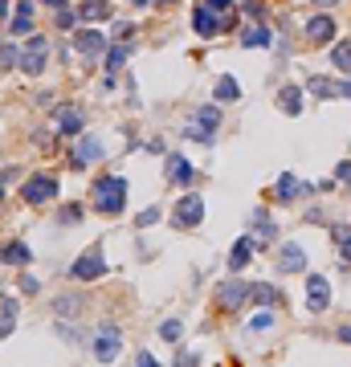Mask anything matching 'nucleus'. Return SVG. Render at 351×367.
<instances>
[{"instance_id": "nucleus-4", "label": "nucleus", "mask_w": 351, "mask_h": 367, "mask_svg": "<svg viewBox=\"0 0 351 367\" xmlns=\"http://www.w3.org/2000/svg\"><path fill=\"white\" fill-rule=\"evenodd\" d=\"M201 220H204V196L201 192H188L184 201L172 208V225H176V229H196Z\"/></svg>"}, {"instance_id": "nucleus-14", "label": "nucleus", "mask_w": 351, "mask_h": 367, "mask_svg": "<svg viewBox=\"0 0 351 367\" xmlns=\"http://www.w3.org/2000/svg\"><path fill=\"white\" fill-rule=\"evenodd\" d=\"M74 45H78V53H82V57H99V53H106V50H111V45H106V37H102V33H94V29L78 33V37H74Z\"/></svg>"}, {"instance_id": "nucleus-10", "label": "nucleus", "mask_w": 351, "mask_h": 367, "mask_svg": "<svg viewBox=\"0 0 351 367\" xmlns=\"http://www.w3.org/2000/svg\"><path fill=\"white\" fill-rule=\"evenodd\" d=\"M164 171L172 184H180V188H188V184L196 180V171H192V164H188L180 151H172V155H164Z\"/></svg>"}, {"instance_id": "nucleus-23", "label": "nucleus", "mask_w": 351, "mask_h": 367, "mask_svg": "<svg viewBox=\"0 0 351 367\" xmlns=\"http://www.w3.org/2000/svg\"><path fill=\"white\" fill-rule=\"evenodd\" d=\"M331 241H335V249H339V257L351 261V225H331Z\"/></svg>"}, {"instance_id": "nucleus-12", "label": "nucleus", "mask_w": 351, "mask_h": 367, "mask_svg": "<svg viewBox=\"0 0 351 367\" xmlns=\"http://www.w3.org/2000/svg\"><path fill=\"white\" fill-rule=\"evenodd\" d=\"M335 37V17L331 13H315V17L306 21V41L311 45H327Z\"/></svg>"}, {"instance_id": "nucleus-15", "label": "nucleus", "mask_w": 351, "mask_h": 367, "mask_svg": "<svg viewBox=\"0 0 351 367\" xmlns=\"http://www.w3.org/2000/svg\"><path fill=\"white\" fill-rule=\"evenodd\" d=\"M278 269H282V273H299V269H306V253H302L294 241H286L282 257H278Z\"/></svg>"}, {"instance_id": "nucleus-8", "label": "nucleus", "mask_w": 351, "mask_h": 367, "mask_svg": "<svg viewBox=\"0 0 351 367\" xmlns=\"http://www.w3.org/2000/svg\"><path fill=\"white\" fill-rule=\"evenodd\" d=\"M233 25V17H217V9H208V4H201L196 13H192V29L201 37H217L221 29H229Z\"/></svg>"}, {"instance_id": "nucleus-46", "label": "nucleus", "mask_w": 351, "mask_h": 367, "mask_svg": "<svg viewBox=\"0 0 351 367\" xmlns=\"http://www.w3.org/2000/svg\"><path fill=\"white\" fill-rule=\"evenodd\" d=\"M4 13H9V0H0V17H4Z\"/></svg>"}, {"instance_id": "nucleus-30", "label": "nucleus", "mask_w": 351, "mask_h": 367, "mask_svg": "<svg viewBox=\"0 0 351 367\" xmlns=\"http://www.w3.org/2000/svg\"><path fill=\"white\" fill-rule=\"evenodd\" d=\"M127 53H131V45H111V50H106V69L115 74V69L127 62Z\"/></svg>"}, {"instance_id": "nucleus-40", "label": "nucleus", "mask_w": 351, "mask_h": 367, "mask_svg": "<svg viewBox=\"0 0 351 367\" xmlns=\"http://www.w3.org/2000/svg\"><path fill=\"white\" fill-rule=\"evenodd\" d=\"M204 4H208V9H217V13H229V9H233V0H204Z\"/></svg>"}, {"instance_id": "nucleus-18", "label": "nucleus", "mask_w": 351, "mask_h": 367, "mask_svg": "<svg viewBox=\"0 0 351 367\" xmlns=\"http://www.w3.org/2000/svg\"><path fill=\"white\" fill-rule=\"evenodd\" d=\"M250 257H253V237H241L233 249H229V269H233V273H241V269L250 266Z\"/></svg>"}, {"instance_id": "nucleus-29", "label": "nucleus", "mask_w": 351, "mask_h": 367, "mask_svg": "<svg viewBox=\"0 0 351 367\" xmlns=\"http://www.w3.org/2000/svg\"><path fill=\"white\" fill-rule=\"evenodd\" d=\"M78 306H82V298H74V294H62V298L53 302V310H57V318H66V315H78Z\"/></svg>"}, {"instance_id": "nucleus-27", "label": "nucleus", "mask_w": 351, "mask_h": 367, "mask_svg": "<svg viewBox=\"0 0 351 367\" xmlns=\"http://www.w3.org/2000/svg\"><path fill=\"white\" fill-rule=\"evenodd\" d=\"M250 298H253V302H262V306H266V302H269V306H278V302H282L274 286H250Z\"/></svg>"}, {"instance_id": "nucleus-33", "label": "nucleus", "mask_w": 351, "mask_h": 367, "mask_svg": "<svg viewBox=\"0 0 351 367\" xmlns=\"http://www.w3.org/2000/svg\"><path fill=\"white\" fill-rule=\"evenodd\" d=\"M78 220H82V208H78V204H69L66 213H57V225H78Z\"/></svg>"}, {"instance_id": "nucleus-6", "label": "nucleus", "mask_w": 351, "mask_h": 367, "mask_svg": "<svg viewBox=\"0 0 351 367\" xmlns=\"http://www.w3.org/2000/svg\"><path fill=\"white\" fill-rule=\"evenodd\" d=\"M21 196H25V204H45V201H53V196H57V180H53V176H45V171H37L33 180H25Z\"/></svg>"}, {"instance_id": "nucleus-43", "label": "nucleus", "mask_w": 351, "mask_h": 367, "mask_svg": "<svg viewBox=\"0 0 351 367\" xmlns=\"http://www.w3.org/2000/svg\"><path fill=\"white\" fill-rule=\"evenodd\" d=\"M339 339H343V343H351V327H343V331H339Z\"/></svg>"}, {"instance_id": "nucleus-21", "label": "nucleus", "mask_w": 351, "mask_h": 367, "mask_svg": "<svg viewBox=\"0 0 351 367\" xmlns=\"http://www.w3.org/2000/svg\"><path fill=\"white\" fill-rule=\"evenodd\" d=\"M33 253H29V245L25 241H13V245H0V261H9V266H25Z\"/></svg>"}, {"instance_id": "nucleus-36", "label": "nucleus", "mask_w": 351, "mask_h": 367, "mask_svg": "<svg viewBox=\"0 0 351 367\" xmlns=\"http://www.w3.org/2000/svg\"><path fill=\"white\" fill-rule=\"evenodd\" d=\"M274 327V315H253V322H250V331H269Z\"/></svg>"}, {"instance_id": "nucleus-45", "label": "nucleus", "mask_w": 351, "mask_h": 367, "mask_svg": "<svg viewBox=\"0 0 351 367\" xmlns=\"http://www.w3.org/2000/svg\"><path fill=\"white\" fill-rule=\"evenodd\" d=\"M318 9H331V4H339V0H315Z\"/></svg>"}, {"instance_id": "nucleus-2", "label": "nucleus", "mask_w": 351, "mask_h": 367, "mask_svg": "<svg viewBox=\"0 0 351 367\" xmlns=\"http://www.w3.org/2000/svg\"><path fill=\"white\" fill-rule=\"evenodd\" d=\"M221 127V111L217 106H201L196 115H192V123L184 127V135L192 139V143H201V147H213V131Z\"/></svg>"}, {"instance_id": "nucleus-41", "label": "nucleus", "mask_w": 351, "mask_h": 367, "mask_svg": "<svg viewBox=\"0 0 351 367\" xmlns=\"http://www.w3.org/2000/svg\"><path fill=\"white\" fill-rule=\"evenodd\" d=\"M21 290H25V294H37V278H29V273H25V278H21Z\"/></svg>"}, {"instance_id": "nucleus-42", "label": "nucleus", "mask_w": 351, "mask_h": 367, "mask_svg": "<svg viewBox=\"0 0 351 367\" xmlns=\"http://www.w3.org/2000/svg\"><path fill=\"white\" fill-rule=\"evenodd\" d=\"M176 367H196V355H180V363Z\"/></svg>"}, {"instance_id": "nucleus-37", "label": "nucleus", "mask_w": 351, "mask_h": 367, "mask_svg": "<svg viewBox=\"0 0 351 367\" xmlns=\"http://www.w3.org/2000/svg\"><path fill=\"white\" fill-rule=\"evenodd\" d=\"M13 176H17V167H0V192L13 188Z\"/></svg>"}, {"instance_id": "nucleus-16", "label": "nucleus", "mask_w": 351, "mask_h": 367, "mask_svg": "<svg viewBox=\"0 0 351 367\" xmlns=\"http://www.w3.org/2000/svg\"><path fill=\"white\" fill-rule=\"evenodd\" d=\"M241 45H245V50H269V45H274V33L266 29V21H257L253 29H245V33H241Z\"/></svg>"}, {"instance_id": "nucleus-7", "label": "nucleus", "mask_w": 351, "mask_h": 367, "mask_svg": "<svg viewBox=\"0 0 351 367\" xmlns=\"http://www.w3.org/2000/svg\"><path fill=\"white\" fill-rule=\"evenodd\" d=\"M327 306H331V282L323 273H306V310L323 315Z\"/></svg>"}, {"instance_id": "nucleus-35", "label": "nucleus", "mask_w": 351, "mask_h": 367, "mask_svg": "<svg viewBox=\"0 0 351 367\" xmlns=\"http://www.w3.org/2000/svg\"><path fill=\"white\" fill-rule=\"evenodd\" d=\"M57 25H62V29H74V25H78V13H69V9H57Z\"/></svg>"}, {"instance_id": "nucleus-32", "label": "nucleus", "mask_w": 351, "mask_h": 367, "mask_svg": "<svg viewBox=\"0 0 351 367\" xmlns=\"http://www.w3.org/2000/svg\"><path fill=\"white\" fill-rule=\"evenodd\" d=\"M160 334H164L167 343H176V339H180V322H176V318H167V322H160Z\"/></svg>"}, {"instance_id": "nucleus-9", "label": "nucleus", "mask_w": 351, "mask_h": 367, "mask_svg": "<svg viewBox=\"0 0 351 367\" xmlns=\"http://www.w3.org/2000/svg\"><path fill=\"white\" fill-rule=\"evenodd\" d=\"M102 155H106V147H102L99 135H82V139L74 143V155H69V164H74V167H86V164H94V159H102Z\"/></svg>"}, {"instance_id": "nucleus-17", "label": "nucleus", "mask_w": 351, "mask_h": 367, "mask_svg": "<svg viewBox=\"0 0 351 367\" xmlns=\"http://www.w3.org/2000/svg\"><path fill=\"white\" fill-rule=\"evenodd\" d=\"M278 111H282V115H302V90L294 82L290 86H282V90H278Z\"/></svg>"}, {"instance_id": "nucleus-1", "label": "nucleus", "mask_w": 351, "mask_h": 367, "mask_svg": "<svg viewBox=\"0 0 351 367\" xmlns=\"http://www.w3.org/2000/svg\"><path fill=\"white\" fill-rule=\"evenodd\" d=\"M94 204H99V213H106V217H118L127 208V180L123 176H102V180H94Z\"/></svg>"}, {"instance_id": "nucleus-26", "label": "nucleus", "mask_w": 351, "mask_h": 367, "mask_svg": "<svg viewBox=\"0 0 351 367\" xmlns=\"http://www.w3.org/2000/svg\"><path fill=\"white\" fill-rule=\"evenodd\" d=\"M237 98H241L237 78H221V82H217V102H237Z\"/></svg>"}, {"instance_id": "nucleus-39", "label": "nucleus", "mask_w": 351, "mask_h": 367, "mask_svg": "<svg viewBox=\"0 0 351 367\" xmlns=\"http://www.w3.org/2000/svg\"><path fill=\"white\" fill-rule=\"evenodd\" d=\"M135 367H160V363H155V359H151L147 351H139V355H135Z\"/></svg>"}, {"instance_id": "nucleus-13", "label": "nucleus", "mask_w": 351, "mask_h": 367, "mask_svg": "<svg viewBox=\"0 0 351 367\" xmlns=\"http://www.w3.org/2000/svg\"><path fill=\"white\" fill-rule=\"evenodd\" d=\"M115 355H118V331L115 327H99V334H94V359L111 363Z\"/></svg>"}, {"instance_id": "nucleus-3", "label": "nucleus", "mask_w": 351, "mask_h": 367, "mask_svg": "<svg viewBox=\"0 0 351 367\" xmlns=\"http://www.w3.org/2000/svg\"><path fill=\"white\" fill-rule=\"evenodd\" d=\"M17 66L21 74H29V78H37L41 74V66H45V53H50V45H45V37H29L25 45H17Z\"/></svg>"}, {"instance_id": "nucleus-24", "label": "nucleus", "mask_w": 351, "mask_h": 367, "mask_svg": "<svg viewBox=\"0 0 351 367\" xmlns=\"http://www.w3.org/2000/svg\"><path fill=\"white\" fill-rule=\"evenodd\" d=\"M331 66L343 69V74H351V41H339V45H331Z\"/></svg>"}, {"instance_id": "nucleus-28", "label": "nucleus", "mask_w": 351, "mask_h": 367, "mask_svg": "<svg viewBox=\"0 0 351 367\" xmlns=\"http://www.w3.org/2000/svg\"><path fill=\"white\" fill-rule=\"evenodd\" d=\"M13 322H17V302L4 298V310H0V334H13Z\"/></svg>"}, {"instance_id": "nucleus-31", "label": "nucleus", "mask_w": 351, "mask_h": 367, "mask_svg": "<svg viewBox=\"0 0 351 367\" xmlns=\"http://www.w3.org/2000/svg\"><path fill=\"white\" fill-rule=\"evenodd\" d=\"M155 220H160V208H143V213L135 217V229H151Z\"/></svg>"}, {"instance_id": "nucleus-44", "label": "nucleus", "mask_w": 351, "mask_h": 367, "mask_svg": "<svg viewBox=\"0 0 351 367\" xmlns=\"http://www.w3.org/2000/svg\"><path fill=\"white\" fill-rule=\"evenodd\" d=\"M45 4H50V9H66V0H45Z\"/></svg>"}, {"instance_id": "nucleus-22", "label": "nucleus", "mask_w": 351, "mask_h": 367, "mask_svg": "<svg viewBox=\"0 0 351 367\" xmlns=\"http://www.w3.org/2000/svg\"><path fill=\"white\" fill-rule=\"evenodd\" d=\"M78 17H86V21H106V17H111V0H82Z\"/></svg>"}, {"instance_id": "nucleus-25", "label": "nucleus", "mask_w": 351, "mask_h": 367, "mask_svg": "<svg viewBox=\"0 0 351 367\" xmlns=\"http://www.w3.org/2000/svg\"><path fill=\"white\" fill-rule=\"evenodd\" d=\"M306 90L315 98H335L339 94V82H327V78H306Z\"/></svg>"}, {"instance_id": "nucleus-38", "label": "nucleus", "mask_w": 351, "mask_h": 367, "mask_svg": "<svg viewBox=\"0 0 351 367\" xmlns=\"http://www.w3.org/2000/svg\"><path fill=\"white\" fill-rule=\"evenodd\" d=\"M335 176H339L343 184H351V159H343V164L335 167Z\"/></svg>"}, {"instance_id": "nucleus-11", "label": "nucleus", "mask_w": 351, "mask_h": 367, "mask_svg": "<svg viewBox=\"0 0 351 367\" xmlns=\"http://www.w3.org/2000/svg\"><path fill=\"white\" fill-rule=\"evenodd\" d=\"M245 302H250V286H245V282H225L217 290V306H221V310H241Z\"/></svg>"}, {"instance_id": "nucleus-20", "label": "nucleus", "mask_w": 351, "mask_h": 367, "mask_svg": "<svg viewBox=\"0 0 351 367\" xmlns=\"http://www.w3.org/2000/svg\"><path fill=\"white\" fill-rule=\"evenodd\" d=\"M57 131H62V135H78V131H82V115H78V106H62V111H57Z\"/></svg>"}, {"instance_id": "nucleus-19", "label": "nucleus", "mask_w": 351, "mask_h": 367, "mask_svg": "<svg viewBox=\"0 0 351 367\" xmlns=\"http://www.w3.org/2000/svg\"><path fill=\"white\" fill-rule=\"evenodd\" d=\"M299 192H302V180L294 176V171H282L278 184H274V196H278V201H294Z\"/></svg>"}, {"instance_id": "nucleus-5", "label": "nucleus", "mask_w": 351, "mask_h": 367, "mask_svg": "<svg viewBox=\"0 0 351 367\" xmlns=\"http://www.w3.org/2000/svg\"><path fill=\"white\" fill-rule=\"evenodd\" d=\"M106 273V257H102V249L94 245V249H86L74 266H69V278L74 282H94V278H102Z\"/></svg>"}, {"instance_id": "nucleus-34", "label": "nucleus", "mask_w": 351, "mask_h": 367, "mask_svg": "<svg viewBox=\"0 0 351 367\" xmlns=\"http://www.w3.org/2000/svg\"><path fill=\"white\" fill-rule=\"evenodd\" d=\"M245 13H250L253 21H266V4H262V0H245Z\"/></svg>"}]
</instances>
